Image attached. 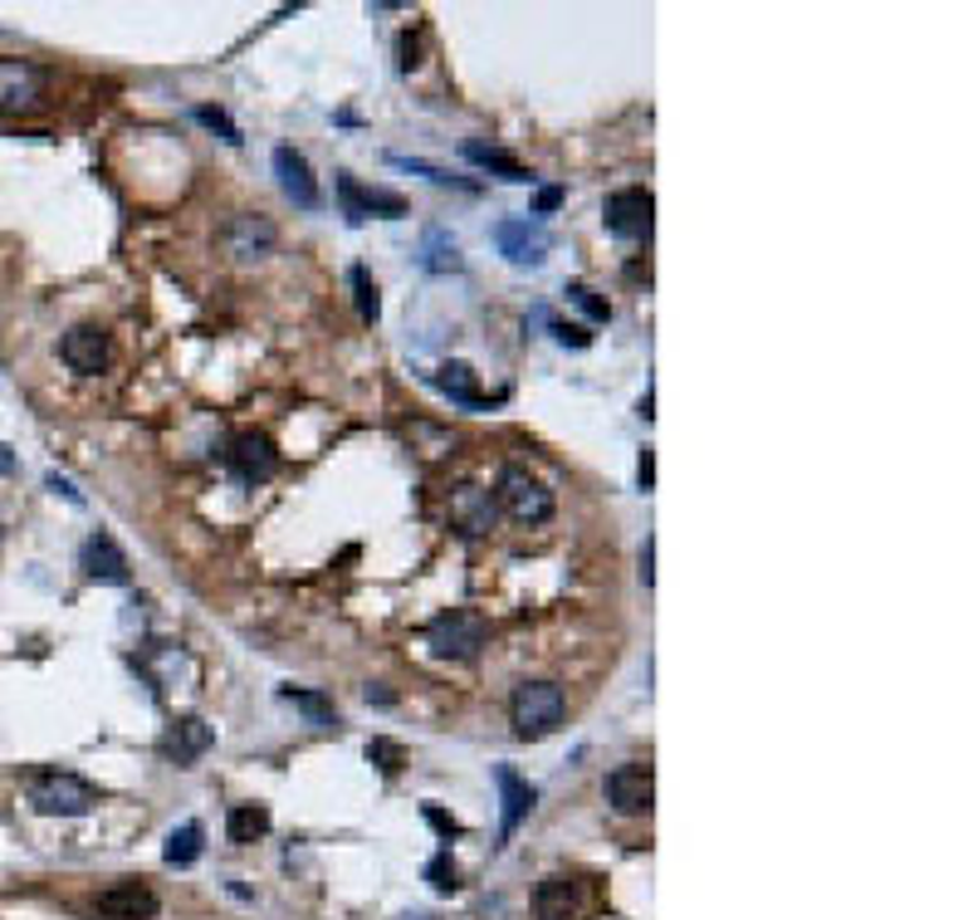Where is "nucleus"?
Here are the masks:
<instances>
[{
  "mask_svg": "<svg viewBox=\"0 0 978 920\" xmlns=\"http://www.w3.org/2000/svg\"><path fill=\"white\" fill-rule=\"evenodd\" d=\"M567 715V696L553 680H524L514 686V700H509V720H514L519 740H549Z\"/></svg>",
  "mask_w": 978,
  "mask_h": 920,
  "instance_id": "obj_1",
  "label": "nucleus"
},
{
  "mask_svg": "<svg viewBox=\"0 0 978 920\" xmlns=\"http://www.w3.org/2000/svg\"><path fill=\"white\" fill-rule=\"evenodd\" d=\"M426 642H430V652H436V656L470 662V656H480V646L489 642V622L480 617V612H470V607H450V612H440V617H430Z\"/></svg>",
  "mask_w": 978,
  "mask_h": 920,
  "instance_id": "obj_2",
  "label": "nucleus"
},
{
  "mask_svg": "<svg viewBox=\"0 0 978 920\" xmlns=\"http://www.w3.org/2000/svg\"><path fill=\"white\" fill-rule=\"evenodd\" d=\"M30 803L50 817H84L98 803V789L84 783L78 774H64V769H50V774H35L25 783Z\"/></svg>",
  "mask_w": 978,
  "mask_h": 920,
  "instance_id": "obj_3",
  "label": "nucleus"
},
{
  "mask_svg": "<svg viewBox=\"0 0 978 920\" xmlns=\"http://www.w3.org/2000/svg\"><path fill=\"white\" fill-rule=\"evenodd\" d=\"M499 505H504L509 519H519V525H543V519H553V490L539 475H529L524 465H504V470H499Z\"/></svg>",
  "mask_w": 978,
  "mask_h": 920,
  "instance_id": "obj_4",
  "label": "nucleus"
},
{
  "mask_svg": "<svg viewBox=\"0 0 978 920\" xmlns=\"http://www.w3.org/2000/svg\"><path fill=\"white\" fill-rule=\"evenodd\" d=\"M602 221L617 241H651L656 231V197L646 187H627V191H612L607 207H602Z\"/></svg>",
  "mask_w": 978,
  "mask_h": 920,
  "instance_id": "obj_5",
  "label": "nucleus"
},
{
  "mask_svg": "<svg viewBox=\"0 0 978 920\" xmlns=\"http://www.w3.org/2000/svg\"><path fill=\"white\" fill-rule=\"evenodd\" d=\"M279 245V231L269 215L259 211H241L225 221V255L235 260V265H259V260H269Z\"/></svg>",
  "mask_w": 978,
  "mask_h": 920,
  "instance_id": "obj_6",
  "label": "nucleus"
},
{
  "mask_svg": "<svg viewBox=\"0 0 978 920\" xmlns=\"http://www.w3.org/2000/svg\"><path fill=\"white\" fill-rule=\"evenodd\" d=\"M495 245H499V255L509 260V265H529V269H539L543 260H549V231H543L533 215H509V221H499L495 225Z\"/></svg>",
  "mask_w": 978,
  "mask_h": 920,
  "instance_id": "obj_7",
  "label": "nucleus"
},
{
  "mask_svg": "<svg viewBox=\"0 0 978 920\" xmlns=\"http://www.w3.org/2000/svg\"><path fill=\"white\" fill-rule=\"evenodd\" d=\"M60 358L70 362L78 378H98V372H104L108 362H113V338H108V328H98V324H74L70 334L60 338Z\"/></svg>",
  "mask_w": 978,
  "mask_h": 920,
  "instance_id": "obj_8",
  "label": "nucleus"
},
{
  "mask_svg": "<svg viewBox=\"0 0 978 920\" xmlns=\"http://www.w3.org/2000/svg\"><path fill=\"white\" fill-rule=\"evenodd\" d=\"M602 789H607V803L621 817H641V813H651V803H656L651 764H617Z\"/></svg>",
  "mask_w": 978,
  "mask_h": 920,
  "instance_id": "obj_9",
  "label": "nucleus"
},
{
  "mask_svg": "<svg viewBox=\"0 0 978 920\" xmlns=\"http://www.w3.org/2000/svg\"><path fill=\"white\" fill-rule=\"evenodd\" d=\"M50 74L30 60H0V113H25L44 98Z\"/></svg>",
  "mask_w": 978,
  "mask_h": 920,
  "instance_id": "obj_10",
  "label": "nucleus"
},
{
  "mask_svg": "<svg viewBox=\"0 0 978 920\" xmlns=\"http://www.w3.org/2000/svg\"><path fill=\"white\" fill-rule=\"evenodd\" d=\"M231 470L241 475L245 485H265L269 475L279 470V451L265 431H235L231 441Z\"/></svg>",
  "mask_w": 978,
  "mask_h": 920,
  "instance_id": "obj_11",
  "label": "nucleus"
},
{
  "mask_svg": "<svg viewBox=\"0 0 978 920\" xmlns=\"http://www.w3.org/2000/svg\"><path fill=\"white\" fill-rule=\"evenodd\" d=\"M338 201H343L348 221H368V215L396 221V215H406V197L382 191V187H358V177H348V172H338Z\"/></svg>",
  "mask_w": 978,
  "mask_h": 920,
  "instance_id": "obj_12",
  "label": "nucleus"
},
{
  "mask_svg": "<svg viewBox=\"0 0 978 920\" xmlns=\"http://www.w3.org/2000/svg\"><path fill=\"white\" fill-rule=\"evenodd\" d=\"M495 519H499L495 490H485V485H455V490H450V525L460 533L480 539V533L495 529Z\"/></svg>",
  "mask_w": 978,
  "mask_h": 920,
  "instance_id": "obj_13",
  "label": "nucleus"
},
{
  "mask_svg": "<svg viewBox=\"0 0 978 920\" xmlns=\"http://www.w3.org/2000/svg\"><path fill=\"white\" fill-rule=\"evenodd\" d=\"M94 911L104 916V920H157L162 901H157L152 886H142V881H118V886H108V891H98Z\"/></svg>",
  "mask_w": 978,
  "mask_h": 920,
  "instance_id": "obj_14",
  "label": "nucleus"
},
{
  "mask_svg": "<svg viewBox=\"0 0 978 920\" xmlns=\"http://www.w3.org/2000/svg\"><path fill=\"white\" fill-rule=\"evenodd\" d=\"M275 177H279V187H284V197L294 201V207H304V211H313L318 201H323V191H318V177H313V167H309V157L299 152V147H275Z\"/></svg>",
  "mask_w": 978,
  "mask_h": 920,
  "instance_id": "obj_15",
  "label": "nucleus"
},
{
  "mask_svg": "<svg viewBox=\"0 0 978 920\" xmlns=\"http://www.w3.org/2000/svg\"><path fill=\"white\" fill-rule=\"evenodd\" d=\"M533 911H539V920H583L587 896L573 877H543L539 896H533Z\"/></svg>",
  "mask_w": 978,
  "mask_h": 920,
  "instance_id": "obj_16",
  "label": "nucleus"
},
{
  "mask_svg": "<svg viewBox=\"0 0 978 920\" xmlns=\"http://www.w3.org/2000/svg\"><path fill=\"white\" fill-rule=\"evenodd\" d=\"M84 568L94 583H113V588L128 583V553L113 543V533H94V539L84 543Z\"/></svg>",
  "mask_w": 978,
  "mask_h": 920,
  "instance_id": "obj_17",
  "label": "nucleus"
},
{
  "mask_svg": "<svg viewBox=\"0 0 978 920\" xmlns=\"http://www.w3.org/2000/svg\"><path fill=\"white\" fill-rule=\"evenodd\" d=\"M211 740H215V734H211V725L201 720V715H187V720H177L172 730H167L162 749H167V759H177V764L187 769V764H196V759L206 754Z\"/></svg>",
  "mask_w": 978,
  "mask_h": 920,
  "instance_id": "obj_18",
  "label": "nucleus"
},
{
  "mask_svg": "<svg viewBox=\"0 0 978 920\" xmlns=\"http://www.w3.org/2000/svg\"><path fill=\"white\" fill-rule=\"evenodd\" d=\"M495 779H499V789H504V823H499V837L509 843V837H514V827L524 823V813L533 808V799H539V793H533L529 783L519 779L509 764H499V769H495Z\"/></svg>",
  "mask_w": 978,
  "mask_h": 920,
  "instance_id": "obj_19",
  "label": "nucleus"
},
{
  "mask_svg": "<svg viewBox=\"0 0 978 920\" xmlns=\"http://www.w3.org/2000/svg\"><path fill=\"white\" fill-rule=\"evenodd\" d=\"M436 388L450 392V402H460V406H489V402H495V396L480 392V382H475V368H470V362H446V368L436 372Z\"/></svg>",
  "mask_w": 978,
  "mask_h": 920,
  "instance_id": "obj_20",
  "label": "nucleus"
},
{
  "mask_svg": "<svg viewBox=\"0 0 978 920\" xmlns=\"http://www.w3.org/2000/svg\"><path fill=\"white\" fill-rule=\"evenodd\" d=\"M265 833H269V808H265V803H241V808H231V817H225V837H231L235 847L259 843Z\"/></svg>",
  "mask_w": 978,
  "mask_h": 920,
  "instance_id": "obj_21",
  "label": "nucleus"
},
{
  "mask_svg": "<svg viewBox=\"0 0 978 920\" xmlns=\"http://www.w3.org/2000/svg\"><path fill=\"white\" fill-rule=\"evenodd\" d=\"M465 157H470L475 167H485V172H499L504 181H533V172L524 162H514L509 152H499V147H480V142H465Z\"/></svg>",
  "mask_w": 978,
  "mask_h": 920,
  "instance_id": "obj_22",
  "label": "nucleus"
},
{
  "mask_svg": "<svg viewBox=\"0 0 978 920\" xmlns=\"http://www.w3.org/2000/svg\"><path fill=\"white\" fill-rule=\"evenodd\" d=\"M201 843H206L201 823H181V827H172V837H167L162 861H167V867H191V861L201 857Z\"/></svg>",
  "mask_w": 978,
  "mask_h": 920,
  "instance_id": "obj_23",
  "label": "nucleus"
},
{
  "mask_svg": "<svg viewBox=\"0 0 978 920\" xmlns=\"http://www.w3.org/2000/svg\"><path fill=\"white\" fill-rule=\"evenodd\" d=\"M284 700H289L294 710H304V720H309L313 730H333V725H338L333 700L318 696V690H294V686H284Z\"/></svg>",
  "mask_w": 978,
  "mask_h": 920,
  "instance_id": "obj_24",
  "label": "nucleus"
},
{
  "mask_svg": "<svg viewBox=\"0 0 978 920\" xmlns=\"http://www.w3.org/2000/svg\"><path fill=\"white\" fill-rule=\"evenodd\" d=\"M421 265L430 269V275H455L460 265V250H455V241L446 231H426V255H421Z\"/></svg>",
  "mask_w": 978,
  "mask_h": 920,
  "instance_id": "obj_25",
  "label": "nucleus"
},
{
  "mask_svg": "<svg viewBox=\"0 0 978 920\" xmlns=\"http://www.w3.org/2000/svg\"><path fill=\"white\" fill-rule=\"evenodd\" d=\"M348 284H352V299H358L362 324H378V319H382V299H378V284H372L368 265H352V269H348Z\"/></svg>",
  "mask_w": 978,
  "mask_h": 920,
  "instance_id": "obj_26",
  "label": "nucleus"
},
{
  "mask_svg": "<svg viewBox=\"0 0 978 920\" xmlns=\"http://www.w3.org/2000/svg\"><path fill=\"white\" fill-rule=\"evenodd\" d=\"M563 294H567V304H577V309H583L593 324H607V319H612V304L597 299V289H587V284H567Z\"/></svg>",
  "mask_w": 978,
  "mask_h": 920,
  "instance_id": "obj_27",
  "label": "nucleus"
},
{
  "mask_svg": "<svg viewBox=\"0 0 978 920\" xmlns=\"http://www.w3.org/2000/svg\"><path fill=\"white\" fill-rule=\"evenodd\" d=\"M396 167H406V172H421V177H430V181H436V187H460V191H475V181H460V177L440 172V167L421 162V157H396Z\"/></svg>",
  "mask_w": 978,
  "mask_h": 920,
  "instance_id": "obj_28",
  "label": "nucleus"
},
{
  "mask_svg": "<svg viewBox=\"0 0 978 920\" xmlns=\"http://www.w3.org/2000/svg\"><path fill=\"white\" fill-rule=\"evenodd\" d=\"M368 759L382 769V774H396V769L406 764V749L392 744V740H372V744H368Z\"/></svg>",
  "mask_w": 978,
  "mask_h": 920,
  "instance_id": "obj_29",
  "label": "nucleus"
},
{
  "mask_svg": "<svg viewBox=\"0 0 978 920\" xmlns=\"http://www.w3.org/2000/svg\"><path fill=\"white\" fill-rule=\"evenodd\" d=\"M426 881L436 886L440 896H450L455 886H460V881H455V867H450V857H446V852H440V857H430V861H426Z\"/></svg>",
  "mask_w": 978,
  "mask_h": 920,
  "instance_id": "obj_30",
  "label": "nucleus"
},
{
  "mask_svg": "<svg viewBox=\"0 0 978 920\" xmlns=\"http://www.w3.org/2000/svg\"><path fill=\"white\" fill-rule=\"evenodd\" d=\"M196 118H201V123H206V128H215V133H221V138H225V142H245V138H241V128H235V123H231V118H225V113H221V108H196Z\"/></svg>",
  "mask_w": 978,
  "mask_h": 920,
  "instance_id": "obj_31",
  "label": "nucleus"
},
{
  "mask_svg": "<svg viewBox=\"0 0 978 920\" xmlns=\"http://www.w3.org/2000/svg\"><path fill=\"white\" fill-rule=\"evenodd\" d=\"M549 328H553V338H559L563 348H587V343H593V334H587V328H577V324H563V319H553Z\"/></svg>",
  "mask_w": 978,
  "mask_h": 920,
  "instance_id": "obj_32",
  "label": "nucleus"
},
{
  "mask_svg": "<svg viewBox=\"0 0 978 920\" xmlns=\"http://www.w3.org/2000/svg\"><path fill=\"white\" fill-rule=\"evenodd\" d=\"M426 823L436 827V833H446V837H455V833H460V827H455V823H450V817L440 813V808H426Z\"/></svg>",
  "mask_w": 978,
  "mask_h": 920,
  "instance_id": "obj_33",
  "label": "nucleus"
},
{
  "mask_svg": "<svg viewBox=\"0 0 978 920\" xmlns=\"http://www.w3.org/2000/svg\"><path fill=\"white\" fill-rule=\"evenodd\" d=\"M651 559H656V543L646 539V549H641V583H646V588L656 583V568H651Z\"/></svg>",
  "mask_w": 978,
  "mask_h": 920,
  "instance_id": "obj_34",
  "label": "nucleus"
},
{
  "mask_svg": "<svg viewBox=\"0 0 978 920\" xmlns=\"http://www.w3.org/2000/svg\"><path fill=\"white\" fill-rule=\"evenodd\" d=\"M362 696H368V706H382V710H386V706H396V696H392L386 686H368Z\"/></svg>",
  "mask_w": 978,
  "mask_h": 920,
  "instance_id": "obj_35",
  "label": "nucleus"
},
{
  "mask_svg": "<svg viewBox=\"0 0 978 920\" xmlns=\"http://www.w3.org/2000/svg\"><path fill=\"white\" fill-rule=\"evenodd\" d=\"M559 201H563V191H559V187H543V191H539V215L559 211Z\"/></svg>",
  "mask_w": 978,
  "mask_h": 920,
  "instance_id": "obj_36",
  "label": "nucleus"
},
{
  "mask_svg": "<svg viewBox=\"0 0 978 920\" xmlns=\"http://www.w3.org/2000/svg\"><path fill=\"white\" fill-rule=\"evenodd\" d=\"M50 490H60L64 499H70V505H84V495H78V490H74V485H70V480H64V475H50Z\"/></svg>",
  "mask_w": 978,
  "mask_h": 920,
  "instance_id": "obj_37",
  "label": "nucleus"
},
{
  "mask_svg": "<svg viewBox=\"0 0 978 920\" xmlns=\"http://www.w3.org/2000/svg\"><path fill=\"white\" fill-rule=\"evenodd\" d=\"M656 485V456H651V446L641 451V490H651Z\"/></svg>",
  "mask_w": 978,
  "mask_h": 920,
  "instance_id": "obj_38",
  "label": "nucleus"
},
{
  "mask_svg": "<svg viewBox=\"0 0 978 920\" xmlns=\"http://www.w3.org/2000/svg\"><path fill=\"white\" fill-rule=\"evenodd\" d=\"M10 470H15V451L0 446V475H10Z\"/></svg>",
  "mask_w": 978,
  "mask_h": 920,
  "instance_id": "obj_39",
  "label": "nucleus"
},
{
  "mask_svg": "<svg viewBox=\"0 0 978 920\" xmlns=\"http://www.w3.org/2000/svg\"><path fill=\"white\" fill-rule=\"evenodd\" d=\"M402 920H436V916H426V911H416V916H402Z\"/></svg>",
  "mask_w": 978,
  "mask_h": 920,
  "instance_id": "obj_40",
  "label": "nucleus"
}]
</instances>
